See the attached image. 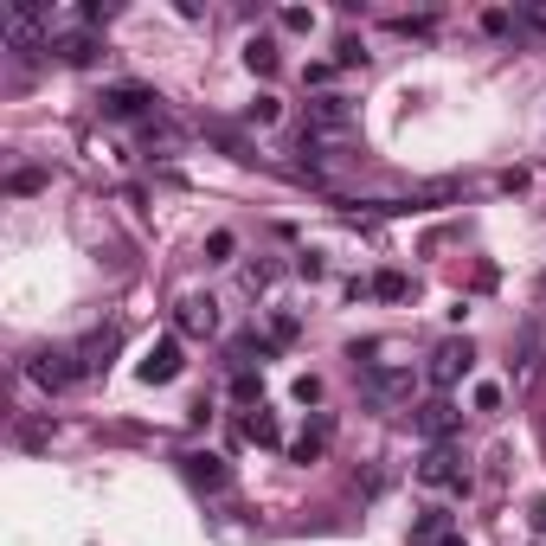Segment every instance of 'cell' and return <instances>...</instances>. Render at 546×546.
<instances>
[{"mask_svg":"<svg viewBox=\"0 0 546 546\" xmlns=\"http://www.w3.org/2000/svg\"><path fill=\"white\" fill-rule=\"evenodd\" d=\"M232 251H238L232 232H212V238H206V264H232Z\"/></svg>","mask_w":546,"mask_h":546,"instance_id":"obj_24","label":"cell"},{"mask_svg":"<svg viewBox=\"0 0 546 546\" xmlns=\"http://www.w3.org/2000/svg\"><path fill=\"white\" fill-rule=\"evenodd\" d=\"M180 373H187V354H180V341H174V335H168V341H155V347L142 354V379H148V386H174Z\"/></svg>","mask_w":546,"mask_h":546,"instance_id":"obj_6","label":"cell"},{"mask_svg":"<svg viewBox=\"0 0 546 546\" xmlns=\"http://www.w3.org/2000/svg\"><path fill=\"white\" fill-rule=\"evenodd\" d=\"M103 116H116V123H155V90L110 84V90H103Z\"/></svg>","mask_w":546,"mask_h":546,"instance_id":"obj_3","label":"cell"},{"mask_svg":"<svg viewBox=\"0 0 546 546\" xmlns=\"http://www.w3.org/2000/svg\"><path fill=\"white\" fill-rule=\"evenodd\" d=\"M514 39H546V0H527V7H514Z\"/></svg>","mask_w":546,"mask_h":546,"instance_id":"obj_17","label":"cell"},{"mask_svg":"<svg viewBox=\"0 0 546 546\" xmlns=\"http://www.w3.org/2000/svg\"><path fill=\"white\" fill-rule=\"evenodd\" d=\"M20 444H26V450H39V444H52V424H26V431H20Z\"/></svg>","mask_w":546,"mask_h":546,"instance_id":"obj_33","label":"cell"},{"mask_svg":"<svg viewBox=\"0 0 546 546\" xmlns=\"http://www.w3.org/2000/svg\"><path fill=\"white\" fill-rule=\"evenodd\" d=\"M78 373H84L78 354H65V347H39V354H26V379H39L45 392H65Z\"/></svg>","mask_w":546,"mask_h":546,"instance_id":"obj_2","label":"cell"},{"mask_svg":"<svg viewBox=\"0 0 546 546\" xmlns=\"http://www.w3.org/2000/svg\"><path fill=\"white\" fill-rule=\"evenodd\" d=\"M39 187H45V174H39V168H20V174L7 180V193H39Z\"/></svg>","mask_w":546,"mask_h":546,"instance_id":"obj_29","label":"cell"},{"mask_svg":"<svg viewBox=\"0 0 546 546\" xmlns=\"http://www.w3.org/2000/svg\"><path fill=\"white\" fill-rule=\"evenodd\" d=\"M431 13H399V20H392V33H399V39H431Z\"/></svg>","mask_w":546,"mask_h":546,"instance_id":"obj_21","label":"cell"},{"mask_svg":"<svg viewBox=\"0 0 546 546\" xmlns=\"http://www.w3.org/2000/svg\"><path fill=\"white\" fill-rule=\"evenodd\" d=\"M180 476L193 482L200 495H225L232 489V469H225L219 457H206V450H193V457H180Z\"/></svg>","mask_w":546,"mask_h":546,"instance_id":"obj_7","label":"cell"},{"mask_svg":"<svg viewBox=\"0 0 546 546\" xmlns=\"http://www.w3.org/2000/svg\"><path fill=\"white\" fill-rule=\"evenodd\" d=\"M270 283H277V264H264V257H251V264H245V290L257 296V290H270Z\"/></svg>","mask_w":546,"mask_h":546,"instance_id":"obj_22","label":"cell"},{"mask_svg":"<svg viewBox=\"0 0 546 546\" xmlns=\"http://www.w3.org/2000/svg\"><path fill=\"white\" fill-rule=\"evenodd\" d=\"M328 437H335V412H315V418H309V431H302L296 444H290V463H315V457L328 450Z\"/></svg>","mask_w":546,"mask_h":546,"instance_id":"obj_11","label":"cell"},{"mask_svg":"<svg viewBox=\"0 0 546 546\" xmlns=\"http://www.w3.org/2000/svg\"><path fill=\"white\" fill-rule=\"evenodd\" d=\"M296 405H322V379H315V373L296 379Z\"/></svg>","mask_w":546,"mask_h":546,"instance_id":"obj_30","label":"cell"},{"mask_svg":"<svg viewBox=\"0 0 546 546\" xmlns=\"http://www.w3.org/2000/svg\"><path fill=\"white\" fill-rule=\"evenodd\" d=\"M110 347H116V328H97V335H90V341L78 347V367H84V373L110 367V360H103V354H110Z\"/></svg>","mask_w":546,"mask_h":546,"instance_id":"obj_16","label":"cell"},{"mask_svg":"<svg viewBox=\"0 0 546 546\" xmlns=\"http://www.w3.org/2000/svg\"><path fill=\"white\" fill-rule=\"evenodd\" d=\"M270 354H277V341H270V335H257V328H251V335H238V341H232V367H238V373L264 367Z\"/></svg>","mask_w":546,"mask_h":546,"instance_id":"obj_12","label":"cell"},{"mask_svg":"<svg viewBox=\"0 0 546 546\" xmlns=\"http://www.w3.org/2000/svg\"><path fill=\"white\" fill-rule=\"evenodd\" d=\"M437 546H463V534H444V540H437Z\"/></svg>","mask_w":546,"mask_h":546,"instance_id":"obj_35","label":"cell"},{"mask_svg":"<svg viewBox=\"0 0 546 546\" xmlns=\"http://www.w3.org/2000/svg\"><path fill=\"white\" fill-rule=\"evenodd\" d=\"M469 367H476V347H469V335H463V341H444V347L431 354V379H437V386H457Z\"/></svg>","mask_w":546,"mask_h":546,"instance_id":"obj_8","label":"cell"},{"mask_svg":"<svg viewBox=\"0 0 546 546\" xmlns=\"http://www.w3.org/2000/svg\"><path fill=\"white\" fill-rule=\"evenodd\" d=\"M296 155H302V168H335V161H347V155H335V135H315V129H302Z\"/></svg>","mask_w":546,"mask_h":546,"instance_id":"obj_13","label":"cell"},{"mask_svg":"<svg viewBox=\"0 0 546 546\" xmlns=\"http://www.w3.org/2000/svg\"><path fill=\"white\" fill-rule=\"evenodd\" d=\"M245 65L257 71V78H270V71H277V45H270V39H251L245 45Z\"/></svg>","mask_w":546,"mask_h":546,"instance_id":"obj_20","label":"cell"},{"mask_svg":"<svg viewBox=\"0 0 546 546\" xmlns=\"http://www.w3.org/2000/svg\"><path fill=\"white\" fill-rule=\"evenodd\" d=\"M309 129H315V135H335V142H341V135L354 129V103H347V97H315V103H309Z\"/></svg>","mask_w":546,"mask_h":546,"instance_id":"obj_9","label":"cell"},{"mask_svg":"<svg viewBox=\"0 0 546 546\" xmlns=\"http://www.w3.org/2000/svg\"><path fill=\"white\" fill-rule=\"evenodd\" d=\"M238 431H245V437H251V444H264V450H277V444H283L277 418H270V412H264V405H257V412H251L245 424H238Z\"/></svg>","mask_w":546,"mask_h":546,"instance_id":"obj_15","label":"cell"},{"mask_svg":"<svg viewBox=\"0 0 546 546\" xmlns=\"http://www.w3.org/2000/svg\"><path fill=\"white\" fill-rule=\"evenodd\" d=\"M373 296L379 302H405V296H412V277H405V270H379V277H373Z\"/></svg>","mask_w":546,"mask_h":546,"instance_id":"obj_19","label":"cell"},{"mask_svg":"<svg viewBox=\"0 0 546 546\" xmlns=\"http://www.w3.org/2000/svg\"><path fill=\"white\" fill-rule=\"evenodd\" d=\"M527 514H534V527H540V534H546V502H534V508H527Z\"/></svg>","mask_w":546,"mask_h":546,"instance_id":"obj_34","label":"cell"},{"mask_svg":"<svg viewBox=\"0 0 546 546\" xmlns=\"http://www.w3.org/2000/svg\"><path fill=\"white\" fill-rule=\"evenodd\" d=\"M296 328H302L296 315H283V309L270 315V341H277V347H290V341H296Z\"/></svg>","mask_w":546,"mask_h":546,"instance_id":"obj_27","label":"cell"},{"mask_svg":"<svg viewBox=\"0 0 546 546\" xmlns=\"http://www.w3.org/2000/svg\"><path fill=\"white\" fill-rule=\"evenodd\" d=\"M245 123L251 129H270V123H277V97H257L251 110H245Z\"/></svg>","mask_w":546,"mask_h":546,"instance_id":"obj_26","label":"cell"},{"mask_svg":"<svg viewBox=\"0 0 546 546\" xmlns=\"http://www.w3.org/2000/svg\"><path fill=\"white\" fill-rule=\"evenodd\" d=\"M476 26H482L489 39H508V33H514V13H508V7H489V13H482Z\"/></svg>","mask_w":546,"mask_h":546,"instance_id":"obj_23","label":"cell"},{"mask_svg":"<svg viewBox=\"0 0 546 546\" xmlns=\"http://www.w3.org/2000/svg\"><path fill=\"white\" fill-rule=\"evenodd\" d=\"M52 52L65 58V65H90V58H97V39H90V33H65V39H52Z\"/></svg>","mask_w":546,"mask_h":546,"instance_id":"obj_18","label":"cell"},{"mask_svg":"<svg viewBox=\"0 0 546 546\" xmlns=\"http://www.w3.org/2000/svg\"><path fill=\"white\" fill-rule=\"evenodd\" d=\"M457 424H463V412L450 399H424L418 405V431L431 437V444H450V437H457Z\"/></svg>","mask_w":546,"mask_h":546,"instance_id":"obj_10","label":"cell"},{"mask_svg":"<svg viewBox=\"0 0 546 546\" xmlns=\"http://www.w3.org/2000/svg\"><path fill=\"white\" fill-rule=\"evenodd\" d=\"M335 65H367V52H360V39H341V45H335Z\"/></svg>","mask_w":546,"mask_h":546,"instance_id":"obj_31","label":"cell"},{"mask_svg":"<svg viewBox=\"0 0 546 546\" xmlns=\"http://www.w3.org/2000/svg\"><path fill=\"white\" fill-rule=\"evenodd\" d=\"M444 534H457V527H450V514H444V508H418V521H412V546H437Z\"/></svg>","mask_w":546,"mask_h":546,"instance_id":"obj_14","label":"cell"},{"mask_svg":"<svg viewBox=\"0 0 546 546\" xmlns=\"http://www.w3.org/2000/svg\"><path fill=\"white\" fill-rule=\"evenodd\" d=\"M174 328H180V335H193V341L219 335V302H212V296H180L174 302Z\"/></svg>","mask_w":546,"mask_h":546,"instance_id":"obj_5","label":"cell"},{"mask_svg":"<svg viewBox=\"0 0 546 546\" xmlns=\"http://www.w3.org/2000/svg\"><path fill=\"white\" fill-rule=\"evenodd\" d=\"M495 405H502V386H489V379H482V386H476V412H495Z\"/></svg>","mask_w":546,"mask_h":546,"instance_id":"obj_32","label":"cell"},{"mask_svg":"<svg viewBox=\"0 0 546 546\" xmlns=\"http://www.w3.org/2000/svg\"><path fill=\"white\" fill-rule=\"evenodd\" d=\"M277 26H283V33H309L315 13H309V7H283V13H277Z\"/></svg>","mask_w":546,"mask_h":546,"instance_id":"obj_25","label":"cell"},{"mask_svg":"<svg viewBox=\"0 0 546 546\" xmlns=\"http://www.w3.org/2000/svg\"><path fill=\"white\" fill-rule=\"evenodd\" d=\"M232 399H245V405L264 399V379H257V373H238V379H232Z\"/></svg>","mask_w":546,"mask_h":546,"instance_id":"obj_28","label":"cell"},{"mask_svg":"<svg viewBox=\"0 0 546 546\" xmlns=\"http://www.w3.org/2000/svg\"><path fill=\"white\" fill-rule=\"evenodd\" d=\"M418 482H424V489H469V476L457 469V450H450V444H431L418 457Z\"/></svg>","mask_w":546,"mask_h":546,"instance_id":"obj_4","label":"cell"},{"mask_svg":"<svg viewBox=\"0 0 546 546\" xmlns=\"http://www.w3.org/2000/svg\"><path fill=\"white\" fill-rule=\"evenodd\" d=\"M360 392L379 412H399V405H412V367H360Z\"/></svg>","mask_w":546,"mask_h":546,"instance_id":"obj_1","label":"cell"}]
</instances>
